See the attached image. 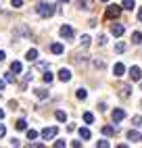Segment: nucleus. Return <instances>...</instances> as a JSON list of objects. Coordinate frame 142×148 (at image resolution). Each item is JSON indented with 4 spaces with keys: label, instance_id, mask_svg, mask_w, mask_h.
I'll list each match as a JSON object with an SVG mask.
<instances>
[{
    "label": "nucleus",
    "instance_id": "6ab92c4d",
    "mask_svg": "<svg viewBox=\"0 0 142 148\" xmlns=\"http://www.w3.org/2000/svg\"><path fill=\"white\" fill-rule=\"evenodd\" d=\"M77 6L79 8H90V6H92V0H79Z\"/></svg>",
    "mask_w": 142,
    "mask_h": 148
},
{
    "label": "nucleus",
    "instance_id": "72a5a7b5",
    "mask_svg": "<svg viewBox=\"0 0 142 148\" xmlns=\"http://www.w3.org/2000/svg\"><path fill=\"white\" fill-rule=\"evenodd\" d=\"M140 123H142V117L136 115V117H134V125H140Z\"/></svg>",
    "mask_w": 142,
    "mask_h": 148
},
{
    "label": "nucleus",
    "instance_id": "f257e3e1",
    "mask_svg": "<svg viewBox=\"0 0 142 148\" xmlns=\"http://www.w3.org/2000/svg\"><path fill=\"white\" fill-rule=\"evenodd\" d=\"M36 11H38L40 17L48 19V17H52V15H54V6H52V4H48V2H40V4L36 6Z\"/></svg>",
    "mask_w": 142,
    "mask_h": 148
},
{
    "label": "nucleus",
    "instance_id": "f3484780",
    "mask_svg": "<svg viewBox=\"0 0 142 148\" xmlns=\"http://www.w3.org/2000/svg\"><path fill=\"white\" fill-rule=\"evenodd\" d=\"M15 127H17L19 132H23V130H27V121H25V119H19V121L15 123Z\"/></svg>",
    "mask_w": 142,
    "mask_h": 148
},
{
    "label": "nucleus",
    "instance_id": "c85d7f7f",
    "mask_svg": "<svg viewBox=\"0 0 142 148\" xmlns=\"http://www.w3.org/2000/svg\"><path fill=\"white\" fill-rule=\"evenodd\" d=\"M82 46H84V48L90 46V36H82Z\"/></svg>",
    "mask_w": 142,
    "mask_h": 148
},
{
    "label": "nucleus",
    "instance_id": "a211bd4d",
    "mask_svg": "<svg viewBox=\"0 0 142 148\" xmlns=\"http://www.w3.org/2000/svg\"><path fill=\"white\" fill-rule=\"evenodd\" d=\"M113 134H115V130H113L111 125H105V127H103V136H107V138H109V136H113Z\"/></svg>",
    "mask_w": 142,
    "mask_h": 148
},
{
    "label": "nucleus",
    "instance_id": "9b49d317",
    "mask_svg": "<svg viewBox=\"0 0 142 148\" xmlns=\"http://www.w3.org/2000/svg\"><path fill=\"white\" fill-rule=\"evenodd\" d=\"M63 50H65L63 44H59V42H54L52 46H50V52H52V54H63Z\"/></svg>",
    "mask_w": 142,
    "mask_h": 148
},
{
    "label": "nucleus",
    "instance_id": "4c0bfd02",
    "mask_svg": "<svg viewBox=\"0 0 142 148\" xmlns=\"http://www.w3.org/2000/svg\"><path fill=\"white\" fill-rule=\"evenodd\" d=\"M4 86H6V79H0V90H4Z\"/></svg>",
    "mask_w": 142,
    "mask_h": 148
},
{
    "label": "nucleus",
    "instance_id": "49530a36",
    "mask_svg": "<svg viewBox=\"0 0 142 148\" xmlns=\"http://www.w3.org/2000/svg\"><path fill=\"white\" fill-rule=\"evenodd\" d=\"M140 88H142V84H140Z\"/></svg>",
    "mask_w": 142,
    "mask_h": 148
},
{
    "label": "nucleus",
    "instance_id": "a19ab883",
    "mask_svg": "<svg viewBox=\"0 0 142 148\" xmlns=\"http://www.w3.org/2000/svg\"><path fill=\"white\" fill-rule=\"evenodd\" d=\"M2 117H4V111H2V108H0V119H2Z\"/></svg>",
    "mask_w": 142,
    "mask_h": 148
},
{
    "label": "nucleus",
    "instance_id": "4468645a",
    "mask_svg": "<svg viewBox=\"0 0 142 148\" xmlns=\"http://www.w3.org/2000/svg\"><path fill=\"white\" fill-rule=\"evenodd\" d=\"M25 58H27L29 63H32V61H36V58H38V50H36V48H32V50H27Z\"/></svg>",
    "mask_w": 142,
    "mask_h": 148
},
{
    "label": "nucleus",
    "instance_id": "4be33fe9",
    "mask_svg": "<svg viewBox=\"0 0 142 148\" xmlns=\"http://www.w3.org/2000/svg\"><path fill=\"white\" fill-rule=\"evenodd\" d=\"M84 121H86V123H92V121H94V113H90V111L84 113Z\"/></svg>",
    "mask_w": 142,
    "mask_h": 148
},
{
    "label": "nucleus",
    "instance_id": "7c9ffc66",
    "mask_svg": "<svg viewBox=\"0 0 142 148\" xmlns=\"http://www.w3.org/2000/svg\"><path fill=\"white\" fill-rule=\"evenodd\" d=\"M115 50H117V52H125V44H123V42H119V44L115 46Z\"/></svg>",
    "mask_w": 142,
    "mask_h": 148
},
{
    "label": "nucleus",
    "instance_id": "1a4fd4ad",
    "mask_svg": "<svg viewBox=\"0 0 142 148\" xmlns=\"http://www.w3.org/2000/svg\"><path fill=\"white\" fill-rule=\"evenodd\" d=\"M125 136H128V140H132V142H140V140H142V134H140V132H134V130L128 132Z\"/></svg>",
    "mask_w": 142,
    "mask_h": 148
},
{
    "label": "nucleus",
    "instance_id": "9d476101",
    "mask_svg": "<svg viewBox=\"0 0 142 148\" xmlns=\"http://www.w3.org/2000/svg\"><path fill=\"white\" fill-rule=\"evenodd\" d=\"M59 79L61 82H69L71 79V71H69V69H61V71H59Z\"/></svg>",
    "mask_w": 142,
    "mask_h": 148
},
{
    "label": "nucleus",
    "instance_id": "2f4dec72",
    "mask_svg": "<svg viewBox=\"0 0 142 148\" xmlns=\"http://www.w3.org/2000/svg\"><path fill=\"white\" fill-rule=\"evenodd\" d=\"M11 4H13L15 8H21V4H23V0H11Z\"/></svg>",
    "mask_w": 142,
    "mask_h": 148
},
{
    "label": "nucleus",
    "instance_id": "412c9836",
    "mask_svg": "<svg viewBox=\"0 0 142 148\" xmlns=\"http://www.w3.org/2000/svg\"><path fill=\"white\" fill-rule=\"evenodd\" d=\"M125 8V11H132V8H134V0H123V4H121Z\"/></svg>",
    "mask_w": 142,
    "mask_h": 148
},
{
    "label": "nucleus",
    "instance_id": "473e14b6",
    "mask_svg": "<svg viewBox=\"0 0 142 148\" xmlns=\"http://www.w3.org/2000/svg\"><path fill=\"white\" fill-rule=\"evenodd\" d=\"M54 148H65V142H63V140H57V142H54Z\"/></svg>",
    "mask_w": 142,
    "mask_h": 148
},
{
    "label": "nucleus",
    "instance_id": "2eb2a0df",
    "mask_svg": "<svg viewBox=\"0 0 142 148\" xmlns=\"http://www.w3.org/2000/svg\"><path fill=\"white\" fill-rule=\"evenodd\" d=\"M36 96L40 98V100H44V98H48V90H44V88H38V90H36Z\"/></svg>",
    "mask_w": 142,
    "mask_h": 148
},
{
    "label": "nucleus",
    "instance_id": "37998d69",
    "mask_svg": "<svg viewBox=\"0 0 142 148\" xmlns=\"http://www.w3.org/2000/svg\"><path fill=\"white\" fill-rule=\"evenodd\" d=\"M61 2H69V0H61Z\"/></svg>",
    "mask_w": 142,
    "mask_h": 148
},
{
    "label": "nucleus",
    "instance_id": "cd10ccee",
    "mask_svg": "<svg viewBox=\"0 0 142 148\" xmlns=\"http://www.w3.org/2000/svg\"><path fill=\"white\" fill-rule=\"evenodd\" d=\"M52 79H54V75L50 73V71H46V73H44V82H46V84H50Z\"/></svg>",
    "mask_w": 142,
    "mask_h": 148
},
{
    "label": "nucleus",
    "instance_id": "ea45409f",
    "mask_svg": "<svg viewBox=\"0 0 142 148\" xmlns=\"http://www.w3.org/2000/svg\"><path fill=\"white\" fill-rule=\"evenodd\" d=\"M138 21H142V6H140V11H138Z\"/></svg>",
    "mask_w": 142,
    "mask_h": 148
},
{
    "label": "nucleus",
    "instance_id": "20e7f679",
    "mask_svg": "<svg viewBox=\"0 0 142 148\" xmlns=\"http://www.w3.org/2000/svg\"><path fill=\"white\" fill-rule=\"evenodd\" d=\"M59 130L57 127H46V130H42V138L44 140H52V138H57Z\"/></svg>",
    "mask_w": 142,
    "mask_h": 148
},
{
    "label": "nucleus",
    "instance_id": "c9c22d12",
    "mask_svg": "<svg viewBox=\"0 0 142 148\" xmlns=\"http://www.w3.org/2000/svg\"><path fill=\"white\" fill-rule=\"evenodd\" d=\"M8 106H11V108H13V111H15V108H17L19 104H17V100H11V102H8Z\"/></svg>",
    "mask_w": 142,
    "mask_h": 148
},
{
    "label": "nucleus",
    "instance_id": "bb28decb",
    "mask_svg": "<svg viewBox=\"0 0 142 148\" xmlns=\"http://www.w3.org/2000/svg\"><path fill=\"white\" fill-rule=\"evenodd\" d=\"M75 96L79 98V100H86V96H88V92H86V90H77V92H75Z\"/></svg>",
    "mask_w": 142,
    "mask_h": 148
},
{
    "label": "nucleus",
    "instance_id": "f03ea898",
    "mask_svg": "<svg viewBox=\"0 0 142 148\" xmlns=\"http://www.w3.org/2000/svg\"><path fill=\"white\" fill-rule=\"evenodd\" d=\"M59 36L63 38V40H73V38H75V29L71 27V25H61Z\"/></svg>",
    "mask_w": 142,
    "mask_h": 148
},
{
    "label": "nucleus",
    "instance_id": "aec40b11",
    "mask_svg": "<svg viewBox=\"0 0 142 148\" xmlns=\"http://www.w3.org/2000/svg\"><path fill=\"white\" fill-rule=\"evenodd\" d=\"M130 94H132V88H130V86H128V84H125V86H123V88H121V96H123V98H128V96H130Z\"/></svg>",
    "mask_w": 142,
    "mask_h": 148
},
{
    "label": "nucleus",
    "instance_id": "39448f33",
    "mask_svg": "<svg viewBox=\"0 0 142 148\" xmlns=\"http://www.w3.org/2000/svg\"><path fill=\"white\" fill-rule=\"evenodd\" d=\"M123 32H125V27L121 25V23H113V25H111V34H113L115 38H121Z\"/></svg>",
    "mask_w": 142,
    "mask_h": 148
},
{
    "label": "nucleus",
    "instance_id": "f8f14e48",
    "mask_svg": "<svg viewBox=\"0 0 142 148\" xmlns=\"http://www.w3.org/2000/svg\"><path fill=\"white\" fill-rule=\"evenodd\" d=\"M79 138H82V140H90V138H92V132H90L88 127H82V130H79Z\"/></svg>",
    "mask_w": 142,
    "mask_h": 148
},
{
    "label": "nucleus",
    "instance_id": "a18cd8bd",
    "mask_svg": "<svg viewBox=\"0 0 142 148\" xmlns=\"http://www.w3.org/2000/svg\"><path fill=\"white\" fill-rule=\"evenodd\" d=\"M0 15H2V8H0Z\"/></svg>",
    "mask_w": 142,
    "mask_h": 148
},
{
    "label": "nucleus",
    "instance_id": "7ed1b4c3",
    "mask_svg": "<svg viewBox=\"0 0 142 148\" xmlns=\"http://www.w3.org/2000/svg\"><path fill=\"white\" fill-rule=\"evenodd\" d=\"M121 15V6L119 4H109L107 8H105V17L107 19H117Z\"/></svg>",
    "mask_w": 142,
    "mask_h": 148
},
{
    "label": "nucleus",
    "instance_id": "f704fd0d",
    "mask_svg": "<svg viewBox=\"0 0 142 148\" xmlns=\"http://www.w3.org/2000/svg\"><path fill=\"white\" fill-rule=\"evenodd\" d=\"M2 136H6V127H4L2 123H0V138H2Z\"/></svg>",
    "mask_w": 142,
    "mask_h": 148
},
{
    "label": "nucleus",
    "instance_id": "a878e982",
    "mask_svg": "<svg viewBox=\"0 0 142 148\" xmlns=\"http://www.w3.org/2000/svg\"><path fill=\"white\" fill-rule=\"evenodd\" d=\"M38 138V132L36 130H27V140H36Z\"/></svg>",
    "mask_w": 142,
    "mask_h": 148
},
{
    "label": "nucleus",
    "instance_id": "e433bc0d",
    "mask_svg": "<svg viewBox=\"0 0 142 148\" xmlns=\"http://www.w3.org/2000/svg\"><path fill=\"white\" fill-rule=\"evenodd\" d=\"M71 148H82V144L79 142H71Z\"/></svg>",
    "mask_w": 142,
    "mask_h": 148
},
{
    "label": "nucleus",
    "instance_id": "79ce46f5",
    "mask_svg": "<svg viewBox=\"0 0 142 148\" xmlns=\"http://www.w3.org/2000/svg\"><path fill=\"white\" fill-rule=\"evenodd\" d=\"M117 148H128V146H125V144H119V146H117Z\"/></svg>",
    "mask_w": 142,
    "mask_h": 148
},
{
    "label": "nucleus",
    "instance_id": "58836bf2",
    "mask_svg": "<svg viewBox=\"0 0 142 148\" xmlns=\"http://www.w3.org/2000/svg\"><path fill=\"white\" fill-rule=\"evenodd\" d=\"M6 58V54H4V50H0V61H4Z\"/></svg>",
    "mask_w": 142,
    "mask_h": 148
},
{
    "label": "nucleus",
    "instance_id": "393cba45",
    "mask_svg": "<svg viewBox=\"0 0 142 148\" xmlns=\"http://www.w3.org/2000/svg\"><path fill=\"white\" fill-rule=\"evenodd\" d=\"M54 117H57V121H65V119H67V115H65L63 111H57V113H54Z\"/></svg>",
    "mask_w": 142,
    "mask_h": 148
},
{
    "label": "nucleus",
    "instance_id": "dca6fc26",
    "mask_svg": "<svg viewBox=\"0 0 142 148\" xmlns=\"http://www.w3.org/2000/svg\"><path fill=\"white\" fill-rule=\"evenodd\" d=\"M15 36H29V29H27L25 25H21V27L15 29Z\"/></svg>",
    "mask_w": 142,
    "mask_h": 148
},
{
    "label": "nucleus",
    "instance_id": "0eeeda50",
    "mask_svg": "<svg viewBox=\"0 0 142 148\" xmlns=\"http://www.w3.org/2000/svg\"><path fill=\"white\" fill-rule=\"evenodd\" d=\"M140 77H142L140 67H132V69H130V79H132V82H140Z\"/></svg>",
    "mask_w": 142,
    "mask_h": 148
},
{
    "label": "nucleus",
    "instance_id": "c03bdc74",
    "mask_svg": "<svg viewBox=\"0 0 142 148\" xmlns=\"http://www.w3.org/2000/svg\"><path fill=\"white\" fill-rule=\"evenodd\" d=\"M100 2H107V0H100Z\"/></svg>",
    "mask_w": 142,
    "mask_h": 148
},
{
    "label": "nucleus",
    "instance_id": "b1692460",
    "mask_svg": "<svg viewBox=\"0 0 142 148\" xmlns=\"http://www.w3.org/2000/svg\"><path fill=\"white\" fill-rule=\"evenodd\" d=\"M96 148H111V144H109V140H98Z\"/></svg>",
    "mask_w": 142,
    "mask_h": 148
},
{
    "label": "nucleus",
    "instance_id": "6e6552de",
    "mask_svg": "<svg viewBox=\"0 0 142 148\" xmlns=\"http://www.w3.org/2000/svg\"><path fill=\"white\" fill-rule=\"evenodd\" d=\"M123 73H125V65H123V63H115V67H113V75L121 77Z\"/></svg>",
    "mask_w": 142,
    "mask_h": 148
},
{
    "label": "nucleus",
    "instance_id": "5701e85b",
    "mask_svg": "<svg viewBox=\"0 0 142 148\" xmlns=\"http://www.w3.org/2000/svg\"><path fill=\"white\" fill-rule=\"evenodd\" d=\"M132 40H134V44H140V42H142V34H140V32H134Z\"/></svg>",
    "mask_w": 142,
    "mask_h": 148
},
{
    "label": "nucleus",
    "instance_id": "ddd939ff",
    "mask_svg": "<svg viewBox=\"0 0 142 148\" xmlns=\"http://www.w3.org/2000/svg\"><path fill=\"white\" fill-rule=\"evenodd\" d=\"M11 71H13V73H21V71H23V65L19 63V61H13V63H11Z\"/></svg>",
    "mask_w": 142,
    "mask_h": 148
},
{
    "label": "nucleus",
    "instance_id": "423d86ee",
    "mask_svg": "<svg viewBox=\"0 0 142 148\" xmlns=\"http://www.w3.org/2000/svg\"><path fill=\"white\" fill-rule=\"evenodd\" d=\"M111 117H113V121H115V123H119V121H123V119H125V111H123V108H115V111L111 113Z\"/></svg>",
    "mask_w": 142,
    "mask_h": 148
},
{
    "label": "nucleus",
    "instance_id": "c756f323",
    "mask_svg": "<svg viewBox=\"0 0 142 148\" xmlns=\"http://www.w3.org/2000/svg\"><path fill=\"white\" fill-rule=\"evenodd\" d=\"M4 79H6V84H13L15 82V75L13 73H4Z\"/></svg>",
    "mask_w": 142,
    "mask_h": 148
}]
</instances>
